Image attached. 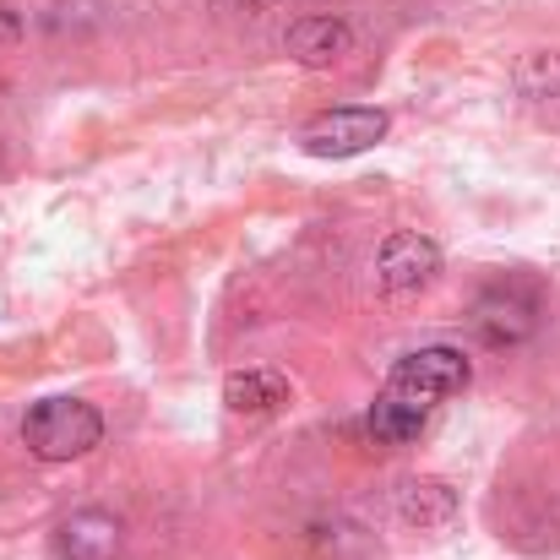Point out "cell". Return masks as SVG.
Masks as SVG:
<instances>
[{
    "mask_svg": "<svg viewBox=\"0 0 560 560\" xmlns=\"http://www.w3.org/2000/svg\"><path fill=\"white\" fill-rule=\"evenodd\" d=\"M104 441V413L82 397H44L27 408L22 419V446L38 457V463H71V457H88L93 446Z\"/></svg>",
    "mask_w": 560,
    "mask_h": 560,
    "instance_id": "6da1fadb",
    "label": "cell"
},
{
    "mask_svg": "<svg viewBox=\"0 0 560 560\" xmlns=\"http://www.w3.org/2000/svg\"><path fill=\"white\" fill-rule=\"evenodd\" d=\"M468 375L474 371H468L463 349L430 343V349H413V354H402V360L392 365L381 397H392V402H402V408H413V413L430 419V408L446 402V397H457V392L468 386Z\"/></svg>",
    "mask_w": 560,
    "mask_h": 560,
    "instance_id": "7a4b0ae2",
    "label": "cell"
},
{
    "mask_svg": "<svg viewBox=\"0 0 560 560\" xmlns=\"http://www.w3.org/2000/svg\"><path fill=\"white\" fill-rule=\"evenodd\" d=\"M468 327H474V338L490 343V349H517V343H528V338L539 332V300H534V289L495 283V289H485V294L474 300Z\"/></svg>",
    "mask_w": 560,
    "mask_h": 560,
    "instance_id": "3957f363",
    "label": "cell"
},
{
    "mask_svg": "<svg viewBox=\"0 0 560 560\" xmlns=\"http://www.w3.org/2000/svg\"><path fill=\"white\" fill-rule=\"evenodd\" d=\"M386 109H371V104H343V109H327V115H316L305 131H300V148L311 153V159H354V153H365L375 148L381 137H386Z\"/></svg>",
    "mask_w": 560,
    "mask_h": 560,
    "instance_id": "277c9868",
    "label": "cell"
},
{
    "mask_svg": "<svg viewBox=\"0 0 560 560\" xmlns=\"http://www.w3.org/2000/svg\"><path fill=\"white\" fill-rule=\"evenodd\" d=\"M441 272V250H435V240H424V234H392L381 250H375V283H381V294H413V289H424L430 278Z\"/></svg>",
    "mask_w": 560,
    "mask_h": 560,
    "instance_id": "5b68a950",
    "label": "cell"
},
{
    "mask_svg": "<svg viewBox=\"0 0 560 560\" xmlns=\"http://www.w3.org/2000/svg\"><path fill=\"white\" fill-rule=\"evenodd\" d=\"M283 49H289V60L322 71V66H338L343 55H354V27L343 16H322V11L316 16H294L289 33H283Z\"/></svg>",
    "mask_w": 560,
    "mask_h": 560,
    "instance_id": "8992f818",
    "label": "cell"
},
{
    "mask_svg": "<svg viewBox=\"0 0 560 560\" xmlns=\"http://www.w3.org/2000/svg\"><path fill=\"white\" fill-rule=\"evenodd\" d=\"M120 556V517L88 506L60 523V560H115Z\"/></svg>",
    "mask_w": 560,
    "mask_h": 560,
    "instance_id": "52a82bcc",
    "label": "cell"
},
{
    "mask_svg": "<svg viewBox=\"0 0 560 560\" xmlns=\"http://www.w3.org/2000/svg\"><path fill=\"white\" fill-rule=\"evenodd\" d=\"M397 517H402L408 528H419V534L446 528V523L457 517V490H452L446 479H408V485L397 490Z\"/></svg>",
    "mask_w": 560,
    "mask_h": 560,
    "instance_id": "ba28073f",
    "label": "cell"
},
{
    "mask_svg": "<svg viewBox=\"0 0 560 560\" xmlns=\"http://www.w3.org/2000/svg\"><path fill=\"white\" fill-rule=\"evenodd\" d=\"M223 402L234 413H278L289 402V375L283 371H234L223 381Z\"/></svg>",
    "mask_w": 560,
    "mask_h": 560,
    "instance_id": "9c48e42d",
    "label": "cell"
},
{
    "mask_svg": "<svg viewBox=\"0 0 560 560\" xmlns=\"http://www.w3.org/2000/svg\"><path fill=\"white\" fill-rule=\"evenodd\" d=\"M424 413H413V408H402V402H392V397H381L375 392V402H371V413H365V435H371L375 446H413L419 435H424Z\"/></svg>",
    "mask_w": 560,
    "mask_h": 560,
    "instance_id": "30bf717a",
    "label": "cell"
},
{
    "mask_svg": "<svg viewBox=\"0 0 560 560\" xmlns=\"http://www.w3.org/2000/svg\"><path fill=\"white\" fill-rule=\"evenodd\" d=\"M512 82H517L523 98H560V49H534V55H523L517 71H512Z\"/></svg>",
    "mask_w": 560,
    "mask_h": 560,
    "instance_id": "8fae6325",
    "label": "cell"
},
{
    "mask_svg": "<svg viewBox=\"0 0 560 560\" xmlns=\"http://www.w3.org/2000/svg\"><path fill=\"white\" fill-rule=\"evenodd\" d=\"M16 38H22V22L11 5H0V44H16Z\"/></svg>",
    "mask_w": 560,
    "mask_h": 560,
    "instance_id": "7c38bea8",
    "label": "cell"
}]
</instances>
